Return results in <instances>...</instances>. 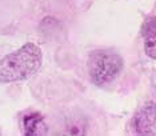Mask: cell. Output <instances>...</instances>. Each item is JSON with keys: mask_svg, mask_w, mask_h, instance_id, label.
Segmentation results:
<instances>
[{"mask_svg": "<svg viewBox=\"0 0 156 136\" xmlns=\"http://www.w3.org/2000/svg\"><path fill=\"white\" fill-rule=\"evenodd\" d=\"M87 64L90 79L96 85H105L111 83L123 70L122 56L108 49H98L91 52Z\"/></svg>", "mask_w": 156, "mask_h": 136, "instance_id": "obj_2", "label": "cell"}, {"mask_svg": "<svg viewBox=\"0 0 156 136\" xmlns=\"http://www.w3.org/2000/svg\"><path fill=\"white\" fill-rule=\"evenodd\" d=\"M23 126L26 135H40L43 126V117L37 113H32V115L24 116L23 119Z\"/></svg>", "mask_w": 156, "mask_h": 136, "instance_id": "obj_5", "label": "cell"}, {"mask_svg": "<svg viewBox=\"0 0 156 136\" xmlns=\"http://www.w3.org/2000/svg\"><path fill=\"white\" fill-rule=\"evenodd\" d=\"M144 40V51L148 58L156 60V15L148 17L141 28Z\"/></svg>", "mask_w": 156, "mask_h": 136, "instance_id": "obj_4", "label": "cell"}, {"mask_svg": "<svg viewBox=\"0 0 156 136\" xmlns=\"http://www.w3.org/2000/svg\"><path fill=\"white\" fill-rule=\"evenodd\" d=\"M41 48L35 43H26L0 59V83H15L32 77L41 68Z\"/></svg>", "mask_w": 156, "mask_h": 136, "instance_id": "obj_1", "label": "cell"}, {"mask_svg": "<svg viewBox=\"0 0 156 136\" xmlns=\"http://www.w3.org/2000/svg\"><path fill=\"white\" fill-rule=\"evenodd\" d=\"M133 126L139 135H156V104L154 102L144 104L137 111Z\"/></svg>", "mask_w": 156, "mask_h": 136, "instance_id": "obj_3", "label": "cell"}]
</instances>
